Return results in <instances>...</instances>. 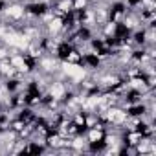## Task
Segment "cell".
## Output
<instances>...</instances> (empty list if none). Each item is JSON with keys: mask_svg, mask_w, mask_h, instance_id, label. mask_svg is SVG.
I'll list each match as a JSON object with an SVG mask.
<instances>
[{"mask_svg": "<svg viewBox=\"0 0 156 156\" xmlns=\"http://www.w3.org/2000/svg\"><path fill=\"white\" fill-rule=\"evenodd\" d=\"M61 72H62L64 75H68L73 83H81L85 77H87V70H85V66L77 64V62H70V61L61 62Z\"/></svg>", "mask_w": 156, "mask_h": 156, "instance_id": "cell-1", "label": "cell"}, {"mask_svg": "<svg viewBox=\"0 0 156 156\" xmlns=\"http://www.w3.org/2000/svg\"><path fill=\"white\" fill-rule=\"evenodd\" d=\"M48 92H50V98H51V99L62 101V99L66 98V92H68V88H66V85H64V83H61V81H53V83L50 85Z\"/></svg>", "mask_w": 156, "mask_h": 156, "instance_id": "cell-2", "label": "cell"}, {"mask_svg": "<svg viewBox=\"0 0 156 156\" xmlns=\"http://www.w3.org/2000/svg\"><path fill=\"white\" fill-rule=\"evenodd\" d=\"M6 15H8L9 19H13V20H20V19H24L26 9H24L22 6H19V4H11V6L6 8Z\"/></svg>", "mask_w": 156, "mask_h": 156, "instance_id": "cell-3", "label": "cell"}]
</instances>
